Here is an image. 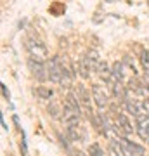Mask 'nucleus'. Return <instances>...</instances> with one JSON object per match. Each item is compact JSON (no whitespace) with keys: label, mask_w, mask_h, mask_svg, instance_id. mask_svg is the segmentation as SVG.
<instances>
[{"label":"nucleus","mask_w":149,"mask_h":156,"mask_svg":"<svg viewBox=\"0 0 149 156\" xmlns=\"http://www.w3.org/2000/svg\"><path fill=\"white\" fill-rule=\"evenodd\" d=\"M62 64L59 61V57H52L47 62V75H49V80H52L54 83L61 85V73H62Z\"/></svg>","instance_id":"nucleus-1"},{"label":"nucleus","mask_w":149,"mask_h":156,"mask_svg":"<svg viewBox=\"0 0 149 156\" xmlns=\"http://www.w3.org/2000/svg\"><path fill=\"white\" fill-rule=\"evenodd\" d=\"M28 66H30L33 76L37 78L38 82H45V78L49 76V75H47V64H44L42 61H37V59H33V57H30Z\"/></svg>","instance_id":"nucleus-2"},{"label":"nucleus","mask_w":149,"mask_h":156,"mask_svg":"<svg viewBox=\"0 0 149 156\" xmlns=\"http://www.w3.org/2000/svg\"><path fill=\"white\" fill-rule=\"evenodd\" d=\"M26 49L30 50L31 57H33V59H37V61H42V59L47 56V49H45V45L42 44L40 40H28Z\"/></svg>","instance_id":"nucleus-3"},{"label":"nucleus","mask_w":149,"mask_h":156,"mask_svg":"<svg viewBox=\"0 0 149 156\" xmlns=\"http://www.w3.org/2000/svg\"><path fill=\"white\" fill-rule=\"evenodd\" d=\"M78 116L80 115L69 104H66V102L62 104V120L66 122L68 127H78Z\"/></svg>","instance_id":"nucleus-4"},{"label":"nucleus","mask_w":149,"mask_h":156,"mask_svg":"<svg viewBox=\"0 0 149 156\" xmlns=\"http://www.w3.org/2000/svg\"><path fill=\"white\" fill-rule=\"evenodd\" d=\"M92 94H94V101H95V104H97V108L104 109L108 106V95H106L104 89L99 83H95V85H92Z\"/></svg>","instance_id":"nucleus-5"},{"label":"nucleus","mask_w":149,"mask_h":156,"mask_svg":"<svg viewBox=\"0 0 149 156\" xmlns=\"http://www.w3.org/2000/svg\"><path fill=\"white\" fill-rule=\"evenodd\" d=\"M83 61H85V64L88 66V69L90 71H97L101 66V61H99V54L95 52V50H88L87 56L83 57Z\"/></svg>","instance_id":"nucleus-6"},{"label":"nucleus","mask_w":149,"mask_h":156,"mask_svg":"<svg viewBox=\"0 0 149 156\" xmlns=\"http://www.w3.org/2000/svg\"><path fill=\"white\" fill-rule=\"evenodd\" d=\"M116 122L120 123V130H122V134L123 135H130L133 132V127H132V123H130V120H128L123 113H120L118 115V118H116Z\"/></svg>","instance_id":"nucleus-7"},{"label":"nucleus","mask_w":149,"mask_h":156,"mask_svg":"<svg viewBox=\"0 0 149 156\" xmlns=\"http://www.w3.org/2000/svg\"><path fill=\"white\" fill-rule=\"evenodd\" d=\"M120 140H122V144L128 149V153H132V156H144V149L140 147V146H137L135 142L125 139V137H122Z\"/></svg>","instance_id":"nucleus-8"},{"label":"nucleus","mask_w":149,"mask_h":156,"mask_svg":"<svg viewBox=\"0 0 149 156\" xmlns=\"http://www.w3.org/2000/svg\"><path fill=\"white\" fill-rule=\"evenodd\" d=\"M111 73H113L115 82H120V83H122L123 78H125V71H123V64H122V62H120V61H115V62H113Z\"/></svg>","instance_id":"nucleus-9"},{"label":"nucleus","mask_w":149,"mask_h":156,"mask_svg":"<svg viewBox=\"0 0 149 156\" xmlns=\"http://www.w3.org/2000/svg\"><path fill=\"white\" fill-rule=\"evenodd\" d=\"M111 90H113V95L118 97V99H127V92L123 89V85L120 82H115V83L111 85Z\"/></svg>","instance_id":"nucleus-10"},{"label":"nucleus","mask_w":149,"mask_h":156,"mask_svg":"<svg viewBox=\"0 0 149 156\" xmlns=\"http://www.w3.org/2000/svg\"><path fill=\"white\" fill-rule=\"evenodd\" d=\"M76 99H78L76 95L73 94V92H69V94L66 95V101H64V102H66V104H69V106H71L73 109L78 113V115H80V113H82V109H80V102H78Z\"/></svg>","instance_id":"nucleus-11"},{"label":"nucleus","mask_w":149,"mask_h":156,"mask_svg":"<svg viewBox=\"0 0 149 156\" xmlns=\"http://www.w3.org/2000/svg\"><path fill=\"white\" fill-rule=\"evenodd\" d=\"M109 149L113 151V154L115 156H127L125 149H123V146L118 142V140H111L109 142Z\"/></svg>","instance_id":"nucleus-12"},{"label":"nucleus","mask_w":149,"mask_h":156,"mask_svg":"<svg viewBox=\"0 0 149 156\" xmlns=\"http://www.w3.org/2000/svg\"><path fill=\"white\" fill-rule=\"evenodd\" d=\"M35 94L38 95L40 99H50L54 92H52L49 87H44V85H40V87H37V89H35Z\"/></svg>","instance_id":"nucleus-13"},{"label":"nucleus","mask_w":149,"mask_h":156,"mask_svg":"<svg viewBox=\"0 0 149 156\" xmlns=\"http://www.w3.org/2000/svg\"><path fill=\"white\" fill-rule=\"evenodd\" d=\"M71 85V73L68 71L66 66H62V73H61V87H69Z\"/></svg>","instance_id":"nucleus-14"},{"label":"nucleus","mask_w":149,"mask_h":156,"mask_svg":"<svg viewBox=\"0 0 149 156\" xmlns=\"http://www.w3.org/2000/svg\"><path fill=\"white\" fill-rule=\"evenodd\" d=\"M78 69H80V76H82L83 80H87V78L90 76V73H88L90 69H88V66L85 64V61H83V59L78 62Z\"/></svg>","instance_id":"nucleus-15"},{"label":"nucleus","mask_w":149,"mask_h":156,"mask_svg":"<svg viewBox=\"0 0 149 156\" xmlns=\"http://www.w3.org/2000/svg\"><path fill=\"white\" fill-rule=\"evenodd\" d=\"M140 62H142L144 69H146V75H149V50H142V54H140Z\"/></svg>","instance_id":"nucleus-16"},{"label":"nucleus","mask_w":149,"mask_h":156,"mask_svg":"<svg viewBox=\"0 0 149 156\" xmlns=\"http://www.w3.org/2000/svg\"><path fill=\"white\" fill-rule=\"evenodd\" d=\"M128 85H130V89H132L133 92H137V94H140V95L146 92V89H144V87H140V83H139L135 78H133V80H130V83H128Z\"/></svg>","instance_id":"nucleus-17"},{"label":"nucleus","mask_w":149,"mask_h":156,"mask_svg":"<svg viewBox=\"0 0 149 156\" xmlns=\"http://www.w3.org/2000/svg\"><path fill=\"white\" fill-rule=\"evenodd\" d=\"M88 156H104L102 154V149H101L97 144H92L88 147Z\"/></svg>","instance_id":"nucleus-18"},{"label":"nucleus","mask_w":149,"mask_h":156,"mask_svg":"<svg viewBox=\"0 0 149 156\" xmlns=\"http://www.w3.org/2000/svg\"><path fill=\"white\" fill-rule=\"evenodd\" d=\"M49 113L52 118H59V108L55 102H49Z\"/></svg>","instance_id":"nucleus-19"},{"label":"nucleus","mask_w":149,"mask_h":156,"mask_svg":"<svg viewBox=\"0 0 149 156\" xmlns=\"http://www.w3.org/2000/svg\"><path fill=\"white\" fill-rule=\"evenodd\" d=\"M0 89H2V95H4V99H11V92H9V89H7L5 83H0Z\"/></svg>","instance_id":"nucleus-20"},{"label":"nucleus","mask_w":149,"mask_h":156,"mask_svg":"<svg viewBox=\"0 0 149 156\" xmlns=\"http://www.w3.org/2000/svg\"><path fill=\"white\" fill-rule=\"evenodd\" d=\"M14 123H16V125H19V120H17V116H14ZM19 132L23 134V130H21V128H19Z\"/></svg>","instance_id":"nucleus-21"},{"label":"nucleus","mask_w":149,"mask_h":156,"mask_svg":"<svg viewBox=\"0 0 149 156\" xmlns=\"http://www.w3.org/2000/svg\"><path fill=\"white\" fill-rule=\"evenodd\" d=\"M75 156H87V154H85V153H82V151H76V153H75Z\"/></svg>","instance_id":"nucleus-22"},{"label":"nucleus","mask_w":149,"mask_h":156,"mask_svg":"<svg viewBox=\"0 0 149 156\" xmlns=\"http://www.w3.org/2000/svg\"><path fill=\"white\" fill-rule=\"evenodd\" d=\"M147 142H149V140H147Z\"/></svg>","instance_id":"nucleus-23"}]
</instances>
